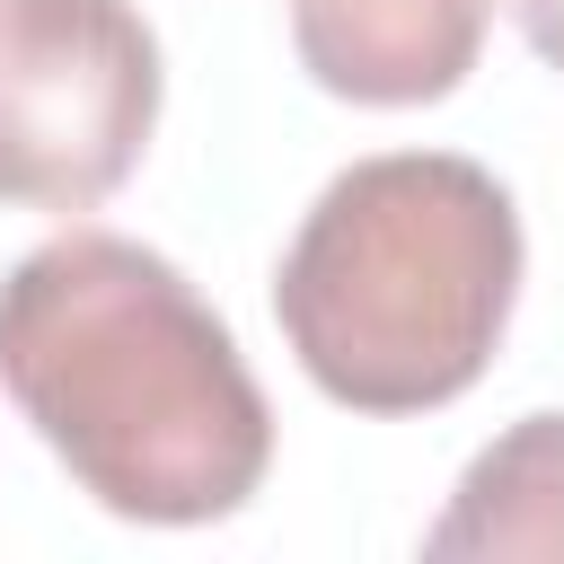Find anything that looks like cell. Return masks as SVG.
Returning <instances> with one entry per match:
<instances>
[{"label":"cell","mask_w":564,"mask_h":564,"mask_svg":"<svg viewBox=\"0 0 564 564\" xmlns=\"http://www.w3.org/2000/svg\"><path fill=\"white\" fill-rule=\"evenodd\" d=\"M520 300V212L458 150L352 159L273 273L300 370L352 414H432L467 397Z\"/></svg>","instance_id":"2"},{"label":"cell","mask_w":564,"mask_h":564,"mask_svg":"<svg viewBox=\"0 0 564 564\" xmlns=\"http://www.w3.org/2000/svg\"><path fill=\"white\" fill-rule=\"evenodd\" d=\"M0 388L115 520H229L273 467V405L238 335L159 247L115 229L9 264Z\"/></svg>","instance_id":"1"},{"label":"cell","mask_w":564,"mask_h":564,"mask_svg":"<svg viewBox=\"0 0 564 564\" xmlns=\"http://www.w3.org/2000/svg\"><path fill=\"white\" fill-rule=\"evenodd\" d=\"M511 18H520V35L538 44V62L564 70V0H511Z\"/></svg>","instance_id":"6"},{"label":"cell","mask_w":564,"mask_h":564,"mask_svg":"<svg viewBox=\"0 0 564 564\" xmlns=\"http://www.w3.org/2000/svg\"><path fill=\"white\" fill-rule=\"evenodd\" d=\"M423 555H564V414H520L511 432H494L449 511L423 529Z\"/></svg>","instance_id":"5"},{"label":"cell","mask_w":564,"mask_h":564,"mask_svg":"<svg viewBox=\"0 0 564 564\" xmlns=\"http://www.w3.org/2000/svg\"><path fill=\"white\" fill-rule=\"evenodd\" d=\"M494 0H291L300 70L352 106H432L485 53Z\"/></svg>","instance_id":"4"},{"label":"cell","mask_w":564,"mask_h":564,"mask_svg":"<svg viewBox=\"0 0 564 564\" xmlns=\"http://www.w3.org/2000/svg\"><path fill=\"white\" fill-rule=\"evenodd\" d=\"M150 123L159 35L132 0H0V203L97 212Z\"/></svg>","instance_id":"3"}]
</instances>
